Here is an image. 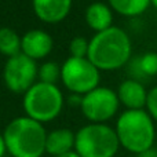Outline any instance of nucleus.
I'll return each mask as SVG.
<instances>
[{"instance_id":"9","label":"nucleus","mask_w":157,"mask_h":157,"mask_svg":"<svg viewBox=\"0 0 157 157\" xmlns=\"http://www.w3.org/2000/svg\"><path fill=\"white\" fill-rule=\"evenodd\" d=\"M54 47L51 35L40 29H32L22 36V54L32 59L46 58Z\"/></svg>"},{"instance_id":"22","label":"nucleus","mask_w":157,"mask_h":157,"mask_svg":"<svg viewBox=\"0 0 157 157\" xmlns=\"http://www.w3.org/2000/svg\"><path fill=\"white\" fill-rule=\"evenodd\" d=\"M7 152V147H6V142H4V136L3 134H0V157L4 156V153Z\"/></svg>"},{"instance_id":"6","label":"nucleus","mask_w":157,"mask_h":157,"mask_svg":"<svg viewBox=\"0 0 157 157\" xmlns=\"http://www.w3.org/2000/svg\"><path fill=\"white\" fill-rule=\"evenodd\" d=\"M61 78L69 91L73 94L86 95L99 87V69L88 58L71 57L61 68Z\"/></svg>"},{"instance_id":"11","label":"nucleus","mask_w":157,"mask_h":157,"mask_svg":"<svg viewBox=\"0 0 157 157\" xmlns=\"http://www.w3.org/2000/svg\"><path fill=\"white\" fill-rule=\"evenodd\" d=\"M119 95L120 103L127 108V110H139L146 108L147 101V91L141 81L135 78H127L119 86Z\"/></svg>"},{"instance_id":"1","label":"nucleus","mask_w":157,"mask_h":157,"mask_svg":"<svg viewBox=\"0 0 157 157\" xmlns=\"http://www.w3.org/2000/svg\"><path fill=\"white\" fill-rule=\"evenodd\" d=\"M131 52L132 44L127 32L112 26L92 36L87 58L99 71H116L130 62Z\"/></svg>"},{"instance_id":"16","label":"nucleus","mask_w":157,"mask_h":157,"mask_svg":"<svg viewBox=\"0 0 157 157\" xmlns=\"http://www.w3.org/2000/svg\"><path fill=\"white\" fill-rule=\"evenodd\" d=\"M135 66V80L139 76H156L157 75V52H146L132 62Z\"/></svg>"},{"instance_id":"7","label":"nucleus","mask_w":157,"mask_h":157,"mask_svg":"<svg viewBox=\"0 0 157 157\" xmlns=\"http://www.w3.org/2000/svg\"><path fill=\"white\" fill-rule=\"evenodd\" d=\"M119 105L120 99L117 92L108 87H97L83 95L80 109L87 120L97 124H103L117 113Z\"/></svg>"},{"instance_id":"19","label":"nucleus","mask_w":157,"mask_h":157,"mask_svg":"<svg viewBox=\"0 0 157 157\" xmlns=\"http://www.w3.org/2000/svg\"><path fill=\"white\" fill-rule=\"evenodd\" d=\"M146 112L155 121H157V87H153L150 91H147Z\"/></svg>"},{"instance_id":"14","label":"nucleus","mask_w":157,"mask_h":157,"mask_svg":"<svg viewBox=\"0 0 157 157\" xmlns=\"http://www.w3.org/2000/svg\"><path fill=\"white\" fill-rule=\"evenodd\" d=\"M22 52V37L11 28H0V54L7 58Z\"/></svg>"},{"instance_id":"18","label":"nucleus","mask_w":157,"mask_h":157,"mask_svg":"<svg viewBox=\"0 0 157 157\" xmlns=\"http://www.w3.org/2000/svg\"><path fill=\"white\" fill-rule=\"evenodd\" d=\"M88 47H90V41L87 40V39L81 37V36L73 37L71 40V44H69L71 57L87 58V55H88Z\"/></svg>"},{"instance_id":"21","label":"nucleus","mask_w":157,"mask_h":157,"mask_svg":"<svg viewBox=\"0 0 157 157\" xmlns=\"http://www.w3.org/2000/svg\"><path fill=\"white\" fill-rule=\"evenodd\" d=\"M136 157H157V150L156 149H149L146 152L141 153V155H136Z\"/></svg>"},{"instance_id":"17","label":"nucleus","mask_w":157,"mask_h":157,"mask_svg":"<svg viewBox=\"0 0 157 157\" xmlns=\"http://www.w3.org/2000/svg\"><path fill=\"white\" fill-rule=\"evenodd\" d=\"M37 77L40 78L41 83L47 84H55L57 80L61 77V68L57 65V62H46L39 68Z\"/></svg>"},{"instance_id":"20","label":"nucleus","mask_w":157,"mask_h":157,"mask_svg":"<svg viewBox=\"0 0 157 157\" xmlns=\"http://www.w3.org/2000/svg\"><path fill=\"white\" fill-rule=\"evenodd\" d=\"M81 102H83V95H78V94H72L69 97V103L71 105H77L81 106Z\"/></svg>"},{"instance_id":"4","label":"nucleus","mask_w":157,"mask_h":157,"mask_svg":"<svg viewBox=\"0 0 157 157\" xmlns=\"http://www.w3.org/2000/svg\"><path fill=\"white\" fill-rule=\"evenodd\" d=\"M121 146L116 130L91 123L76 132L75 152L80 157H114Z\"/></svg>"},{"instance_id":"24","label":"nucleus","mask_w":157,"mask_h":157,"mask_svg":"<svg viewBox=\"0 0 157 157\" xmlns=\"http://www.w3.org/2000/svg\"><path fill=\"white\" fill-rule=\"evenodd\" d=\"M152 4L153 6H155V7L157 8V0H152Z\"/></svg>"},{"instance_id":"23","label":"nucleus","mask_w":157,"mask_h":157,"mask_svg":"<svg viewBox=\"0 0 157 157\" xmlns=\"http://www.w3.org/2000/svg\"><path fill=\"white\" fill-rule=\"evenodd\" d=\"M58 157H80V156H78L77 153H76V152H75V150H73V152H69V153H66V155L58 156Z\"/></svg>"},{"instance_id":"13","label":"nucleus","mask_w":157,"mask_h":157,"mask_svg":"<svg viewBox=\"0 0 157 157\" xmlns=\"http://www.w3.org/2000/svg\"><path fill=\"white\" fill-rule=\"evenodd\" d=\"M86 22L92 30L102 32L112 28L113 22V14H112L110 6L101 2H95L90 4L86 10Z\"/></svg>"},{"instance_id":"10","label":"nucleus","mask_w":157,"mask_h":157,"mask_svg":"<svg viewBox=\"0 0 157 157\" xmlns=\"http://www.w3.org/2000/svg\"><path fill=\"white\" fill-rule=\"evenodd\" d=\"M36 17L46 24L63 21L72 7V0H32Z\"/></svg>"},{"instance_id":"5","label":"nucleus","mask_w":157,"mask_h":157,"mask_svg":"<svg viewBox=\"0 0 157 157\" xmlns=\"http://www.w3.org/2000/svg\"><path fill=\"white\" fill-rule=\"evenodd\" d=\"M63 108V95L55 84L35 83L24 94V110L39 123L57 119Z\"/></svg>"},{"instance_id":"12","label":"nucleus","mask_w":157,"mask_h":157,"mask_svg":"<svg viewBox=\"0 0 157 157\" xmlns=\"http://www.w3.org/2000/svg\"><path fill=\"white\" fill-rule=\"evenodd\" d=\"M76 144V134L69 128H58L47 134L46 153L58 157L73 152Z\"/></svg>"},{"instance_id":"15","label":"nucleus","mask_w":157,"mask_h":157,"mask_svg":"<svg viewBox=\"0 0 157 157\" xmlns=\"http://www.w3.org/2000/svg\"><path fill=\"white\" fill-rule=\"evenodd\" d=\"M110 8L124 17H138L152 4V0H108Z\"/></svg>"},{"instance_id":"2","label":"nucleus","mask_w":157,"mask_h":157,"mask_svg":"<svg viewBox=\"0 0 157 157\" xmlns=\"http://www.w3.org/2000/svg\"><path fill=\"white\" fill-rule=\"evenodd\" d=\"M3 136L13 157H41L46 153V130L41 123L28 116L11 120Z\"/></svg>"},{"instance_id":"3","label":"nucleus","mask_w":157,"mask_h":157,"mask_svg":"<svg viewBox=\"0 0 157 157\" xmlns=\"http://www.w3.org/2000/svg\"><path fill=\"white\" fill-rule=\"evenodd\" d=\"M116 132L120 145L135 155L152 149L156 138L155 120L144 109L125 110L116 123Z\"/></svg>"},{"instance_id":"8","label":"nucleus","mask_w":157,"mask_h":157,"mask_svg":"<svg viewBox=\"0 0 157 157\" xmlns=\"http://www.w3.org/2000/svg\"><path fill=\"white\" fill-rule=\"evenodd\" d=\"M37 75L39 68L36 65V61L22 52L8 58L3 69V78L6 86L15 94H25L35 84Z\"/></svg>"}]
</instances>
